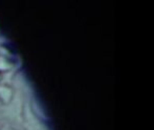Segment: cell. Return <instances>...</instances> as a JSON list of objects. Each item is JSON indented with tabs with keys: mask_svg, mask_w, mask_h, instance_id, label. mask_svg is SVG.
Listing matches in <instances>:
<instances>
[{
	"mask_svg": "<svg viewBox=\"0 0 154 130\" xmlns=\"http://www.w3.org/2000/svg\"><path fill=\"white\" fill-rule=\"evenodd\" d=\"M15 92L16 90L14 89V87H12V85H8L6 83H0V104L1 106L8 105L12 101L15 96Z\"/></svg>",
	"mask_w": 154,
	"mask_h": 130,
	"instance_id": "3957f363",
	"label": "cell"
},
{
	"mask_svg": "<svg viewBox=\"0 0 154 130\" xmlns=\"http://www.w3.org/2000/svg\"><path fill=\"white\" fill-rule=\"evenodd\" d=\"M1 119H2V118H1V113H0V120H1Z\"/></svg>",
	"mask_w": 154,
	"mask_h": 130,
	"instance_id": "8992f818",
	"label": "cell"
},
{
	"mask_svg": "<svg viewBox=\"0 0 154 130\" xmlns=\"http://www.w3.org/2000/svg\"><path fill=\"white\" fill-rule=\"evenodd\" d=\"M2 82V75H1V73H0V83Z\"/></svg>",
	"mask_w": 154,
	"mask_h": 130,
	"instance_id": "5b68a950",
	"label": "cell"
},
{
	"mask_svg": "<svg viewBox=\"0 0 154 130\" xmlns=\"http://www.w3.org/2000/svg\"><path fill=\"white\" fill-rule=\"evenodd\" d=\"M23 98L19 91L15 92L13 100L8 105L0 106L1 118H5L13 124H22L23 121Z\"/></svg>",
	"mask_w": 154,
	"mask_h": 130,
	"instance_id": "6da1fadb",
	"label": "cell"
},
{
	"mask_svg": "<svg viewBox=\"0 0 154 130\" xmlns=\"http://www.w3.org/2000/svg\"><path fill=\"white\" fill-rule=\"evenodd\" d=\"M22 125L26 130H44L39 119L32 111V106L24 104L23 107V121Z\"/></svg>",
	"mask_w": 154,
	"mask_h": 130,
	"instance_id": "7a4b0ae2",
	"label": "cell"
},
{
	"mask_svg": "<svg viewBox=\"0 0 154 130\" xmlns=\"http://www.w3.org/2000/svg\"><path fill=\"white\" fill-rule=\"evenodd\" d=\"M0 130H18V129H16L14 126H12V125H10V124H5L0 127Z\"/></svg>",
	"mask_w": 154,
	"mask_h": 130,
	"instance_id": "277c9868",
	"label": "cell"
}]
</instances>
